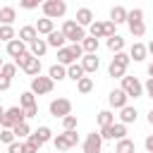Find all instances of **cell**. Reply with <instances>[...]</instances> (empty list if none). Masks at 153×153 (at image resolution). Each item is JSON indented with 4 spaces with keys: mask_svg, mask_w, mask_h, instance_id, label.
Returning <instances> with one entry per match:
<instances>
[{
    "mask_svg": "<svg viewBox=\"0 0 153 153\" xmlns=\"http://www.w3.org/2000/svg\"><path fill=\"white\" fill-rule=\"evenodd\" d=\"M53 143H55V151L65 153V151H69L79 143V134H76V129H65L62 134L53 136Z\"/></svg>",
    "mask_w": 153,
    "mask_h": 153,
    "instance_id": "obj_1",
    "label": "cell"
},
{
    "mask_svg": "<svg viewBox=\"0 0 153 153\" xmlns=\"http://www.w3.org/2000/svg\"><path fill=\"white\" fill-rule=\"evenodd\" d=\"M62 33H65V38L67 41H72V43H81V38L86 36V29L81 26V24H76L74 19H65V24H62V29H60Z\"/></svg>",
    "mask_w": 153,
    "mask_h": 153,
    "instance_id": "obj_2",
    "label": "cell"
},
{
    "mask_svg": "<svg viewBox=\"0 0 153 153\" xmlns=\"http://www.w3.org/2000/svg\"><path fill=\"white\" fill-rule=\"evenodd\" d=\"M41 7H43V17H50V19H62L67 14V2L65 0H45Z\"/></svg>",
    "mask_w": 153,
    "mask_h": 153,
    "instance_id": "obj_3",
    "label": "cell"
},
{
    "mask_svg": "<svg viewBox=\"0 0 153 153\" xmlns=\"http://www.w3.org/2000/svg\"><path fill=\"white\" fill-rule=\"evenodd\" d=\"M120 88H122L129 98H141V96H143V84H141L136 76H127V74H124V76H122V86H120Z\"/></svg>",
    "mask_w": 153,
    "mask_h": 153,
    "instance_id": "obj_4",
    "label": "cell"
},
{
    "mask_svg": "<svg viewBox=\"0 0 153 153\" xmlns=\"http://www.w3.org/2000/svg\"><path fill=\"white\" fill-rule=\"evenodd\" d=\"M100 136H103V141L124 139V136H127V124H122V122H112V124H108V127H100Z\"/></svg>",
    "mask_w": 153,
    "mask_h": 153,
    "instance_id": "obj_5",
    "label": "cell"
},
{
    "mask_svg": "<svg viewBox=\"0 0 153 153\" xmlns=\"http://www.w3.org/2000/svg\"><path fill=\"white\" fill-rule=\"evenodd\" d=\"M24 120V110L19 108V105H14V108H7L5 110V115H2V120H0V129H12L17 122H22Z\"/></svg>",
    "mask_w": 153,
    "mask_h": 153,
    "instance_id": "obj_6",
    "label": "cell"
},
{
    "mask_svg": "<svg viewBox=\"0 0 153 153\" xmlns=\"http://www.w3.org/2000/svg\"><path fill=\"white\" fill-rule=\"evenodd\" d=\"M53 86H55V81L50 79V76H31V91L36 93V96H45V93H50L53 91Z\"/></svg>",
    "mask_w": 153,
    "mask_h": 153,
    "instance_id": "obj_7",
    "label": "cell"
},
{
    "mask_svg": "<svg viewBox=\"0 0 153 153\" xmlns=\"http://www.w3.org/2000/svg\"><path fill=\"white\" fill-rule=\"evenodd\" d=\"M72 112V100L69 98H55V100H50V115L53 117H65V115H69Z\"/></svg>",
    "mask_w": 153,
    "mask_h": 153,
    "instance_id": "obj_8",
    "label": "cell"
},
{
    "mask_svg": "<svg viewBox=\"0 0 153 153\" xmlns=\"http://www.w3.org/2000/svg\"><path fill=\"white\" fill-rule=\"evenodd\" d=\"M103 151V136L100 131H91L84 139V153H100Z\"/></svg>",
    "mask_w": 153,
    "mask_h": 153,
    "instance_id": "obj_9",
    "label": "cell"
},
{
    "mask_svg": "<svg viewBox=\"0 0 153 153\" xmlns=\"http://www.w3.org/2000/svg\"><path fill=\"white\" fill-rule=\"evenodd\" d=\"M29 141H33L36 146H43V143H48V141H53V131H50V127H45V124H41L36 131H31L29 136H26Z\"/></svg>",
    "mask_w": 153,
    "mask_h": 153,
    "instance_id": "obj_10",
    "label": "cell"
},
{
    "mask_svg": "<svg viewBox=\"0 0 153 153\" xmlns=\"http://www.w3.org/2000/svg\"><path fill=\"white\" fill-rule=\"evenodd\" d=\"M81 67H84L86 74H96L98 67H100L98 55H96V53H84V55H81Z\"/></svg>",
    "mask_w": 153,
    "mask_h": 153,
    "instance_id": "obj_11",
    "label": "cell"
},
{
    "mask_svg": "<svg viewBox=\"0 0 153 153\" xmlns=\"http://www.w3.org/2000/svg\"><path fill=\"white\" fill-rule=\"evenodd\" d=\"M127 100H129V96H127L122 88H112V91H110V96H108V103H110V108H115V110L124 108V105H127Z\"/></svg>",
    "mask_w": 153,
    "mask_h": 153,
    "instance_id": "obj_12",
    "label": "cell"
},
{
    "mask_svg": "<svg viewBox=\"0 0 153 153\" xmlns=\"http://www.w3.org/2000/svg\"><path fill=\"white\" fill-rule=\"evenodd\" d=\"M146 55H148L146 45H143L141 41H134V43H131V48H129V57H131L134 62H143V60H146Z\"/></svg>",
    "mask_w": 153,
    "mask_h": 153,
    "instance_id": "obj_13",
    "label": "cell"
},
{
    "mask_svg": "<svg viewBox=\"0 0 153 153\" xmlns=\"http://www.w3.org/2000/svg\"><path fill=\"white\" fill-rule=\"evenodd\" d=\"M22 72H24V74H29V76H38V74H41V57L31 55V57H29V60L24 62Z\"/></svg>",
    "mask_w": 153,
    "mask_h": 153,
    "instance_id": "obj_14",
    "label": "cell"
},
{
    "mask_svg": "<svg viewBox=\"0 0 153 153\" xmlns=\"http://www.w3.org/2000/svg\"><path fill=\"white\" fill-rule=\"evenodd\" d=\"M22 53H26V43H24L22 38L7 41V55H10V57H19Z\"/></svg>",
    "mask_w": 153,
    "mask_h": 153,
    "instance_id": "obj_15",
    "label": "cell"
},
{
    "mask_svg": "<svg viewBox=\"0 0 153 153\" xmlns=\"http://www.w3.org/2000/svg\"><path fill=\"white\" fill-rule=\"evenodd\" d=\"M29 53L31 55H36V57H43L45 53H48V43H45V38H33L31 43H29Z\"/></svg>",
    "mask_w": 153,
    "mask_h": 153,
    "instance_id": "obj_16",
    "label": "cell"
},
{
    "mask_svg": "<svg viewBox=\"0 0 153 153\" xmlns=\"http://www.w3.org/2000/svg\"><path fill=\"white\" fill-rule=\"evenodd\" d=\"M45 43H48V48H55V50H57V48H62V45L67 43V38H65V33H62V31H55V29H53V31L48 33Z\"/></svg>",
    "mask_w": 153,
    "mask_h": 153,
    "instance_id": "obj_17",
    "label": "cell"
},
{
    "mask_svg": "<svg viewBox=\"0 0 153 153\" xmlns=\"http://www.w3.org/2000/svg\"><path fill=\"white\" fill-rule=\"evenodd\" d=\"M136 117H139V112H136V108H131L129 103H127L124 108H120V122H122V124H131V122H136Z\"/></svg>",
    "mask_w": 153,
    "mask_h": 153,
    "instance_id": "obj_18",
    "label": "cell"
},
{
    "mask_svg": "<svg viewBox=\"0 0 153 153\" xmlns=\"http://www.w3.org/2000/svg\"><path fill=\"white\" fill-rule=\"evenodd\" d=\"M55 19H50V17H41L33 26H36V31H38V36H48L53 29H55V24H53Z\"/></svg>",
    "mask_w": 153,
    "mask_h": 153,
    "instance_id": "obj_19",
    "label": "cell"
},
{
    "mask_svg": "<svg viewBox=\"0 0 153 153\" xmlns=\"http://www.w3.org/2000/svg\"><path fill=\"white\" fill-rule=\"evenodd\" d=\"M48 76H50L53 81H65V79H67V67H65V65H60V62H55V65H50Z\"/></svg>",
    "mask_w": 153,
    "mask_h": 153,
    "instance_id": "obj_20",
    "label": "cell"
},
{
    "mask_svg": "<svg viewBox=\"0 0 153 153\" xmlns=\"http://www.w3.org/2000/svg\"><path fill=\"white\" fill-rule=\"evenodd\" d=\"M17 38H22V41L29 45L33 38H38V31H36V26H33V24H26V26H22V29H19V36H17Z\"/></svg>",
    "mask_w": 153,
    "mask_h": 153,
    "instance_id": "obj_21",
    "label": "cell"
},
{
    "mask_svg": "<svg viewBox=\"0 0 153 153\" xmlns=\"http://www.w3.org/2000/svg\"><path fill=\"white\" fill-rule=\"evenodd\" d=\"M57 62L60 65H72V62H76V57L72 55V50H69V45H62V48H57Z\"/></svg>",
    "mask_w": 153,
    "mask_h": 153,
    "instance_id": "obj_22",
    "label": "cell"
},
{
    "mask_svg": "<svg viewBox=\"0 0 153 153\" xmlns=\"http://www.w3.org/2000/svg\"><path fill=\"white\" fill-rule=\"evenodd\" d=\"M115 153H136V143L131 139H117V146H115Z\"/></svg>",
    "mask_w": 153,
    "mask_h": 153,
    "instance_id": "obj_23",
    "label": "cell"
},
{
    "mask_svg": "<svg viewBox=\"0 0 153 153\" xmlns=\"http://www.w3.org/2000/svg\"><path fill=\"white\" fill-rule=\"evenodd\" d=\"M91 22H93V12H91L88 7H79V10H76V24H81V26L86 29Z\"/></svg>",
    "mask_w": 153,
    "mask_h": 153,
    "instance_id": "obj_24",
    "label": "cell"
},
{
    "mask_svg": "<svg viewBox=\"0 0 153 153\" xmlns=\"http://www.w3.org/2000/svg\"><path fill=\"white\" fill-rule=\"evenodd\" d=\"M110 22H115V24H124V22H127V10H124L122 5H115V7L110 10Z\"/></svg>",
    "mask_w": 153,
    "mask_h": 153,
    "instance_id": "obj_25",
    "label": "cell"
},
{
    "mask_svg": "<svg viewBox=\"0 0 153 153\" xmlns=\"http://www.w3.org/2000/svg\"><path fill=\"white\" fill-rule=\"evenodd\" d=\"M127 26H129V33H131L134 38H141V36L146 33V22H143V19H139V22H127Z\"/></svg>",
    "mask_w": 153,
    "mask_h": 153,
    "instance_id": "obj_26",
    "label": "cell"
},
{
    "mask_svg": "<svg viewBox=\"0 0 153 153\" xmlns=\"http://www.w3.org/2000/svg\"><path fill=\"white\" fill-rule=\"evenodd\" d=\"M88 36L105 38V22H98V19H93V22L88 24Z\"/></svg>",
    "mask_w": 153,
    "mask_h": 153,
    "instance_id": "obj_27",
    "label": "cell"
},
{
    "mask_svg": "<svg viewBox=\"0 0 153 153\" xmlns=\"http://www.w3.org/2000/svg\"><path fill=\"white\" fill-rule=\"evenodd\" d=\"M86 72H84V67H81V62H72V65H67V79H72V81H76V79H81Z\"/></svg>",
    "mask_w": 153,
    "mask_h": 153,
    "instance_id": "obj_28",
    "label": "cell"
},
{
    "mask_svg": "<svg viewBox=\"0 0 153 153\" xmlns=\"http://www.w3.org/2000/svg\"><path fill=\"white\" fill-rule=\"evenodd\" d=\"M14 19H17V10L14 7H0V24H14Z\"/></svg>",
    "mask_w": 153,
    "mask_h": 153,
    "instance_id": "obj_29",
    "label": "cell"
},
{
    "mask_svg": "<svg viewBox=\"0 0 153 153\" xmlns=\"http://www.w3.org/2000/svg\"><path fill=\"white\" fill-rule=\"evenodd\" d=\"M81 48H84V53H98V38L86 33V36L81 38Z\"/></svg>",
    "mask_w": 153,
    "mask_h": 153,
    "instance_id": "obj_30",
    "label": "cell"
},
{
    "mask_svg": "<svg viewBox=\"0 0 153 153\" xmlns=\"http://www.w3.org/2000/svg\"><path fill=\"white\" fill-rule=\"evenodd\" d=\"M108 50H112V53H120V50H124V38H122L120 33H115V36H108Z\"/></svg>",
    "mask_w": 153,
    "mask_h": 153,
    "instance_id": "obj_31",
    "label": "cell"
},
{
    "mask_svg": "<svg viewBox=\"0 0 153 153\" xmlns=\"http://www.w3.org/2000/svg\"><path fill=\"white\" fill-rule=\"evenodd\" d=\"M74 84H76V91H79V93H91V91H93V79L86 76V74H84L81 79H76Z\"/></svg>",
    "mask_w": 153,
    "mask_h": 153,
    "instance_id": "obj_32",
    "label": "cell"
},
{
    "mask_svg": "<svg viewBox=\"0 0 153 153\" xmlns=\"http://www.w3.org/2000/svg\"><path fill=\"white\" fill-rule=\"evenodd\" d=\"M108 74H110V76H112V79H122V76H124V74H127V67H124V65H120V62H115V60H112V62H110V67H108Z\"/></svg>",
    "mask_w": 153,
    "mask_h": 153,
    "instance_id": "obj_33",
    "label": "cell"
},
{
    "mask_svg": "<svg viewBox=\"0 0 153 153\" xmlns=\"http://www.w3.org/2000/svg\"><path fill=\"white\" fill-rule=\"evenodd\" d=\"M12 131H14V136H17V139H26V136L31 134V127L26 124V120H22V122H17V124L12 127Z\"/></svg>",
    "mask_w": 153,
    "mask_h": 153,
    "instance_id": "obj_34",
    "label": "cell"
},
{
    "mask_svg": "<svg viewBox=\"0 0 153 153\" xmlns=\"http://www.w3.org/2000/svg\"><path fill=\"white\" fill-rule=\"evenodd\" d=\"M12 38H17V31H14V26L12 24H0V41H12Z\"/></svg>",
    "mask_w": 153,
    "mask_h": 153,
    "instance_id": "obj_35",
    "label": "cell"
},
{
    "mask_svg": "<svg viewBox=\"0 0 153 153\" xmlns=\"http://www.w3.org/2000/svg\"><path fill=\"white\" fill-rule=\"evenodd\" d=\"M19 105H22V108L36 105V93H33V91H24V93L19 96Z\"/></svg>",
    "mask_w": 153,
    "mask_h": 153,
    "instance_id": "obj_36",
    "label": "cell"
},
{
    "mask_svg": "<svg viewBox=\"0 0 153 153\" xmlns=\"http://www.w3.org/2000/svg\"><path fill=\"white\" fill-rule=\"evenodd\" d=\"M115 122V115L110 112V110H100L98 112V127H108V124H112Z\"/></svg>",
    "mask_w": 153,
    "mask_h": 153,
    "instance_id": "obj_37",
    "label": "cell"
},
{
    "mask_svg": "<svg viewBox=\"0 0 153 153\" xmlns=\"http://www.w3.org/2000/svg\"><path fill=\"white\" fill-rule=\"evenodd\" d=\"M0 74H2V76H7V79H12V76L17 74V65H14V62H2Z\"/></svg>",
    "mask_w": 153,
    "mask_h": 153,
    "instance_id": "obj_38",
    "label": "cell"
},
{
    "mask_svg": "<svg viewBox=\"0 0 153 153\" xmlns=\"http://www.w3.org/2000/svg\"><path fill=\"white\" fill-rule=\"evenodd\" d=\"M62 127H65V129H76V115H72V112L65 115V117H62Z\"/></svg>",
    "mask_w": 153,
    "mask_h": 153,
    "instance_id": "obj_39",
    "label": "cell"
},
{
    "mask_svg": "<svg viewBox=\"0 0 153 153\" xmlns=\"http://www.w3.org/2000/svg\"><path fill=\"white\" fill-rule=\"evenodd\" d=\"M14 139H17V136H14L12 129H0V141H2V143H12Z\"/></svg>",
    "mask_w": 153,
    "mask_h": 153,
    "instance_id": "obj_40",
    "label": "cell"
},
{
    "mask_svg": "<svg viewBox=\"0 0 153 153\" xmlns=\"http://www.w3.org/2000/svg\"><path fill=\"white\" fill-rule=\"evenodd\" d=\"M38 148H41V146H36V143L29 141V139L22 141V153H38Z\"/></svg>",
    "mask_w": 153,
    "mask_h": 153,
    "instance_id": "obj_41",
    "label": "cell"
},
{
    "mask_svg": "<svg viewBox=\"0 0 153 153\" xmlns=\"http://www.w3.org/2000/svg\"><path fill=\"white\" fill-rule=\"evenodd\" d=\"M69 50H72V55H74L76 60H81V55H84V48H81V43H72V45H69Z\"/></svg>",
    "mask_w": 153,
    "mask_h": 153,
    "instance_id": "obj_42",
    "label": "cell"
},
{
    "mask_svg": "<svg viewBox=\"0 0 153 153\" xmlns=\"http://www.w3.org/2000/svg\"><path fill=\"white\" fill-rule=\"evenodd\" d=\"M24 110V120H29V117H36L38 115V105H29V108H22Z\"/></svg>",
    "mask_w": 153,
    "mask_h": 153,
    "instance_id": "obj_43",
    "label": "cell"
},
{
    "mask_svg": "<svg viewBox=\"0 0 153 153\" xmlns=\"http://www.w3.org/2000/svg\"><path fill=\"white\" fill-rule=\"evenodd\" d=\"M7 153H22V141L14 139L12 143H7Z\"/></svg>",
    "mask_w": 153,
    "mask_h": 153,
    "instance_id": "obj_44",
    "label": "cell"
},
{
    "mask_svg": "<svg viewBox=\"0 0 153 153\" xmlns=\"http://www.w3.org/2000/svg\"><path fill=\"white\" fill-rule=\"evenodd\" d=\"M19 7H22V10H36L38 2H36V0H19Z\"/></svg>",
    "mask_w": 153,
    "mask_h": 153,
    "instance_id": "obj_45",
    "label": "cell"
},
{
    "mask_svg": "<svg viewBox=\"0 0 153 153\" xmlns=\"http://www.w3.org/2000/svg\"><path fill=\"white\" fill-rule=\"evenodd\" d=\"M143 93H146L148 98H153V76L146 79V84H143Z\"/></svg>",
    "mask_w": 153,
    "mask_h": 153,
    "instance_id": "obj_46",
    "label": "cell"
},
{
    "mask_svg": "<svg viewBox=\"0 0 153 153\" xmlns=\"http://www.w3.org/2000/svg\"><path fill=\"white\" fill-rule=\"evenodd\" d=\"M10 86H12V79H7V76L0 74V91H10Z\"/></svg>",
    "mask_w": 153,
    "mask_h": 153,
    "instance_id": "obj_47",
    "label": "cell"
},
{
    "mask_svg": "<svg viewBox=\"0 0 153 153\" xmlns=\"http://www.w3.org/2000/svg\"><path fill=\"white\" fill-rule=\"evenodd\" d=\"M143 146H146V151H148V153H153V134H148V136H146Z\"/></svg>",
    "mask_w": 153,
    "mask_h": 153,
    "instance_id": "obj_48",
    "label": "cell"
},
{
    "mask_svg": "<svg viewBox=\"0 0 153 153\" xmlns=\"http://www.w3.org/2000/svg\"><path fill=\"white\" fill-rule=\"evenodd\" d=\"M146 120H148V124H153V108L148 110V117H146Z\"/></svg>",
    "mask_w": 153,
    "mask_h": 153,
    "instance_id": "obj_49",
    "label": "cell"
},
{
    "mask_svg": "<svg viewBox=\"0 0 153 153\" xmlns=\"http://www.w3.org/2000/svg\"><path fill=\"white\" fill-rule=\"evenodd\" d=\"M146 50H148V53H151V55H153V41H151V43H148V45H146Z\"/></svg>",
    "mask_w": 153,
    "mask_h": 153,
    "instance_id": "obj_50",
    "label": "cell"
},
{
    "mask_svg": "<svg viewBox=\"0 0 153 153\" xmlns=\"http://www.w3.org/2000/svg\"><path fill=\"white\" fill-rule=\"evenodd\" d=\"M148 76H153V62L148 65Z\"/></svg>",
    "mask_w": 153,
    "mask_h": 153,
    "instance_id": "obj_51",
    "label": "cell"
},
{
    "mask_svg": "<svg viewBox=\"0 0 153 153\" xmlns=\"http://www.w3.org/2000/svg\"><path fill=\"white\" fill-rule=\"evenodd\" d=\"M2 115H5V108H2V105H0V120H2Z\"/></svg>",
    "mask_w": 153,
    "mask_h": 153,
    "instance_id": "obj_52",
    "label": "cell"
},
{
    "mask_svg": "<svg viewBox=\"0 0 153 153\" xmlns=\"http://www.w3.org/2000/svg\"><path fill=\"white\" fill-rule=\"evenodd\" d=\"M36 2H38V5H43V2H45V0H36Z\"/></svg>",
    "mask_w": 153,
    "mask_h": 153,
    "instance_id": "obj_53",
    "label": "cell"
},
{
    "mask_svg": "<svg viewBox=\"0 0 153 153\" xmlns=\"http://www.w3.org/2000/svg\"><path fill=\"white\" fill-rule=\"evenodd\" d=\"M0 67H2V57H0Z\"/></svg>",
    "mask_w": 153,
    "mask_h": 153,
    "instance_id": "obj_54",
    "label": "cell"
},
{
    "mask_svg": "<svg viewBox=\"0 0 153 153\" xmlns=\"http://www.w3.org/2000/svg\"><path fill=\"white\" fill-rule=\"evenodd\" d=\"M55 153H60V151H55Z\"/></svg>",
    "mask_w": 153,
    "mask_h": 153,
    "instance_id": "obj_55",
    "label": "cell"
},
{
    "mask_svg": "<svg viewBox=\"0 0 153 153\" xmlns=\"http://www.w3.org/2000/svg\"><path fill=\"white\" fill-rule=\"evenodd\" d=\"M100 153H103V151H100Z\"/></svg>",
    "mask_w": 153,
    "mask_h": 153,
    "instance_id": "obj_56",
    "label": "cell"
}]
</instances>
